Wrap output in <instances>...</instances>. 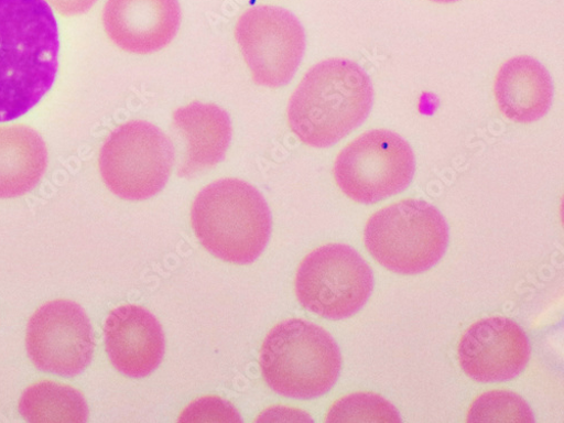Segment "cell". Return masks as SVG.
I'll return each mask as SVG.
<instances>
[{"mask_svg": "<svg viewBox=\"0 0 564 423\" xmlns=\"http://www.w3.org/2000/svg\"><path fill=\"white\" fill-rule=\"evenodd\" d=\"M23 417L33 423H82L88 409L83 394L74 388L52 381L31 386L20 401Z\"/></svg>", "mask_w": 564, "mask_h": 423, "instance_id": "cell-17", "label": "cell"}, {"mask_svg": "<svg viewBox=\"0 0 564 423\" xmlns=\"http://www.w3.org/2000/svg\"><path fill=\"white\" fill-rule=\"evenodd\" d=\"M171 139L148 121H129L115 129L101 149L104 182L117 197L143 202L160 194L172 173Z\"/></svg>", "mask_w": 564, "mask_h": 423, "instance_id": "cell-6", "label": "cell"}, {"mask_svg": "<svg viewBox=\"0 0 564 423\" xmlns=\"http://www.w3.org/2000/svg\"><path fill=\"white\" fill-rule=\"evenodd\" d=\"M327 423H398L397 408L380 394L358 392L339 399L328 410Z\"/></svg>", "mask_w": 564, "mask_h": 423, "instance_id": "cell-18", "label": "cell"}, {"mask_svg": "<svg viewBox=\"0 0 564 423\" xmlns=\"http://www.w3.org/2000/svg\"><path fill=\"white\" fill-rule=\"evenodd\" d=\"M431 2L438 3V4H452L459 2V0H431Z\"/></svg>", "mask_w": 564, "mask_h": 423, "instance_id": "cell-23", "label": "cell"}, {"mask_svg": "<svg viewBox=\"0 0 564 423\" xmlns=\"http://www.w3.org/2000/svg\"><path fill=\"white\" fill-rule=\"evenodd\" d=\"M372 102L371 80L358 64L326 59L312 67L293 93L289 126L303 144L330 148L368 118Z\"/></svg>", "mask_w": 564, "mask_h": 423, "instance_id": "cell-2", "label": "cell"}, {"mask_svg": "<svg viewBox=\"0 0 564 423\" xmlns=\"http://www.w3.org/2000/svg\"><path fill=\"white\" fill-rule=\"evenodd\" d=\"M173 126L185 145L180 176L192 177L224 160L232 135L231 121L224 109L213 104L193 102L173 113Z\"/></svg>", "mask_w": 564, "mask_h": 423, "instance_id": "cell-14", "label": "cell"}, {"mask_svg": "<svg viewBox=\"0 0 564 423\" xmlns=\"http://www.w3.org/2000/svg\"><path fill=\"white\" fill-rule=\"evenodd\" d=\"M192 225L197 239L214 257L232 264H250L268 245L272 217L256 186L239 178H221L196 197Z\"/></svg>", "mask_w": 564, "mask_h": 423, "instance_id": "cell-3", "label": "cell"}, {"mask_svg": "<svg viewBox=\"0 0 564 423\" xmlns=\"http://www.w3.org/2000/svg\"><path fill=\"white\" fill-rule=\"evenodd\" d=\"M467 422L532 423L533 411L527 401L511 391L495 390L478 397L469 406Z\"/></svg>", "mask_w": 564, "mask_h": 423, "instance_id": "cell-19", "label": "cell"}, {"mask_svg": "<svg viewBox=\"0 0 564 423\" xmlns=\"http://www.w3.org/2000/svg\"><path fill=\"white\" fill-rule=\"evenodd\" d=\"M372 271L364 258L345 245H326L302 261L295 278L300 303L328 319L354 316L369 300Z\"/></svg>", "mask_w": 564, "mask_h": 423, "instance_id": "cell-8", "label": "cell"}, {"mask_svg": "<svg viewBox=\"0 0 564 423\" xmlns=\"http://www.w3.org/2000/svg\"><path fill=\"white\" fill-rule=\"evenodd\" d=\"M105 340L112 365L128 378H147L164 358L163 328L144 307L123 305L111 311L105 324Z\"/></svg>", "mask_w": 564, "mask_h": 423, "instance_id": "cell-13", "label": "cell"}, {"mask_svg": "<svg viewBox=\"0 0 564 423\" xmlns=\"http://www.w3.org/2000/svg\"><path fill=\"white\" fill-rule=\"evenodd\" d=\"M57 20L45 0H0V122L31 111L53 87Z\"/></svg>", "mask_w": 564, "mask_h": 423, "instance_id": "cell-1", "label": "cell"}, {"mask_svg": "<svg viewBox=\"0 0 564 423\" xmlns=\"http://www.w3.org/2000/svg\"><path fill=\"white\" fill-rule=\"evenodd\" d=\"M457 357L467 378L479 383L507 382L525 370L531 346L519 324L491 316L467 328L458 343Z\"/></svg>", "mask_w": 564, "mask_h": 423, "instance_id": "cell-11", "label": "cell"}, {"mask_svg": "<svg viewBox=\"0 0 564 423\" xmlns=\"http://www.w3.org/2000/svg\"><path fill=\"white\" fill-rule=\"evenodd\" d=\"M415 172L408 141L387 129H375L351 141L334 167L339 189L352 202L370 205L403 193Z\"/></svg>", "mask_w": 564, "mask_h": 423, "instance_id": "cell-7", "label": "cell"}, {"mask_svg": "<svg viewBox=\"0 0 564 423\" xmlns=\"http://www.w3.org/2000/svg\"><path fill=\"white\" fill-rule=\"evenodd\" d=\"M59 14L65 17H77L88 12L98 0H45Z\"/></svg>", "mask_w": 564, "mask_h": 423, "instance_id": "cell-21", "label": "cell"}, {"mask_svg": "<svg viewBox=\"0 0 564 423\" xmlns=\"http://www.w3.org/2000/svg\"><path fill=\"white\" fill-rule=\"evenodd\" d=\"M242 419L231 403L219 397H204L187 405L178 422H241Z\"/></svg>", "mask_w": 564, "mask_h": 423, "instance_id": "cell-20", "label": "cell"}, {"mask_svg": "<svg viewBox=\"0 0 564 423\" xmlns=\"http://www.w3.org/2000/svg\"><path fill=\"white\" fill-rule=\"evenodd\" d=\"M46 165L48 152L35 130L0 127V198H17L33 191Z\"/></svg>", "mask_w": 564, "mask_h": 423, "instance_id": "cell-16", "label": "cell"}, {"mask_svg": "<svg viewBox=\"0 0 564 423\" xmlns=\"http://www.w3.org/2000/svg\"><path fill=\"white\" fill-rule=\"evenodd\" d=\"M274 415H280V417L281 416L290 415V417L284 419V421H294V419H292L291 416L296 417L297 421H300V422H303V421L312 422L313 421L308 416L307 413H305V412H303L301 410H296V409H292V408H280V406H275V408L265 410L257 421L258 422H260V421H268L270 417H272Z\"/></svg>", "mask_w": 564, "mask_h": 423, "instance_id": "cell-22", "label": "cell"}, {"mask_svg": "<svg viewBox=\"0 0 564 423\" xmlns=\"http://www.w3.org/2000/svg\"><path fill=\"white\" fill-rule=\"evenodd\" d=\"M94 348L90 322L74 302L46 303L29 322L26 349L33 364L43 371L77 375L90 362Z\"/></svg>", "mask_w": 564, "mask_h": 423, "instance_id": "cell-10", "label": "cell"}, {"mask_svg": "<svg viewBox=\"0 0 564 423\" xmlns=\"http://www.w3.org/2000/svg\"><path fill=\"white\" fill-rule=\"evenodd\" d=\"M448 226L433 205L401 200L368 219L364 243L382 267L399 274H417L434 268L448 247Z\"/></svg>", "mask_w": 564, "mask_h": 423, "instance_id": "cell-5", "label": "cell"}, {"mask_svg": "<svg viewBox=\"0 0 564 423\" xmlns=\"http://www.w3.org/2000/svg\"><path fill=\"white\" fill-rule=\"evenodd\" d=\"M245 62L253 80L263 87L288 85L301 66L306 35L288 10L257 7L245 12L235 28Z\"/></svg>", "mask_w": 564, "mask_h": 423, "instance_id": "cell-9", "label": "cell"}, {"mask_svg": "<svg viewBox=\"0 0 564 423\" xmlns=\"http://www.w3.org/2000/svg\"><path fill=\"white\" fill-rule=\"evenodd\" d=\"M341 365L335 339L321 326L297 318L275 325L260 352V366L269 388L299 400L315 399L330 391Z\"/></svg>", "mask_w": 564, "mask_h": 423, "instance_id": "cell-4", "label": "cell"}, {"mask_svg": "<svg viewBox=\"0 0 564 423\" xmlns=\"http://www.w3.org/2000/svg\"><path fill=\"white\" fill-rule=\"evenodd\" d=\"M178 0H107L104 26L121 51L151 55L166 48L181 26Z\"/></svg>", "mask_w": 564, "mask_h": 423, "instance_id": "cell-12", "label": "cell"}, {"mask_svg": "<svg viewBox=\"0 0 564 423\" xmlns=\"http://www.w3.org/2000/svg\"><path fill=\"white\" fill-rule=\"evenodd\" d=\"M495 98L501 113L512 122L533 123L553 102V83L535 58L519 56L506 62L495 80Z\"/></svg>", "mask_w": 564, "mask_h": 423, "instance_id": "cell-15", "label": "cell"}]
</instances>
